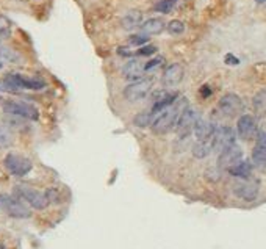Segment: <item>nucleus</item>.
<instances>
[{
    "mask_svg": "<svg viewBox=\"0 0 266 249\" xmlns=\"http://www.w3.org/2000/svg\"><path fill=\"white\" fill-rule=\"evenodd\" d=\"M188 102L186 101H182V102H174L171 107L164 109L163 111L157 113L152 119L151 127L155 134H168L171 132L174 127L177 126V121L180 118V113L186 109Z\"/></svg>",
    "mask_w": 266,
    "mask_h": 249,
    "instance_id": "1",
    "label": "nucleus"
},
{
    "mask_svg": "<svg viewBox=\"0 0 266 249\" xmlns=\"http://www.w3.org/2000/svg\"><path fill=\"white\" fill-rule=\"evenodd\" d=\"M14 190H16V194H18L19 197H22L24 201H27L33 209H36V210H43L49 204H51L46 193H41V192H38V190L31 188L28 185H18Z\"/></svg>",
    "mask_w": 266,
    "mask_h": 249,
    "instance_id": "2",
    "label": "nucleus"
},
{
    "mask_svg": "<svg viewBox=\"0 0 266 249\" xmlns=\"http://www.w3.org/2000/svg\"><path fill=\"white\" fill-rule=\"evenodd\" d=\"M8 85L11 86L13 93H21L22 89H43L46 86V83L39 79H33V77H24L21 74H8L3 77Z\"/></svg>",
    "mask_w": 266,
    "mask_h": 249,
    "instance_id": "3",
    "label": "nucleus"
},
{
    "mask_svg": "<svg viewBox=\"0 0 266 249\" xmlns=\"http://www.w3.org/2000/svg\"><path fill=\"white\" fill-rule=\"evenodd\" d=\"M3 111L6 114H11V116H16V118H22V119L36 121L39 118V111L35 109V107L27 104V102H14V101L5 102Z\"/></svg>",
    "mask_w": 266,
    "mask_h": 249,
    "instance_id": "4",
    "label": "nucleus"
},
{
    "mask_svg": "<svg viewBox=\"0 0 266 249\" xmlns=\"http://www.w3.org/2000/svg\"><path fill=\"white\" fill-rule=\"evenodd\" d=\"M154 85L152 79H141L133 82L132 85H129L126 89H124V96L129 102H138L141 99H144L146 96H149Z\"/></svg>",
    "mask_w": 266,
    "mask_h": 249,
    "instance_id": "5",
    "label": "nucleus"
},
{
    "mask_svg": "<svg viewBox=\"0 0 266 249\" xmlns=\"http://www.w3.org/2000/svg\"><path fill=\"white\" fill-rule=\"evenodd\" d=\"M3 163H5V168L16 177H22L31 171V162L27 157H22L18 154H8L5 157Z\"/></svg>",
    "mask_w": 266,
    "mask_h": 249,
    "instance_id": "6",
    "label": "nucleus"
},
{
    "mask_svg": "<svg viewBox=\"0 0 266 249\" xmlns=\"http://www.w3.org/2000/svg\"><path fill=\"white\" fill-rule=\"evenodd\" d=\"M0 205H2L3 210L13 218H30L31 215L28 207L13 196H6V194L0 196Z\"/></svg>",
    "mask_w": 266,
    "mask_h": 249,
    "instance_id": "7",
    "label": "nucleus"
},
{
    "mask_svg": "<svg viewBox=\"0 0 266 249\" xmlns=\"http://www.w3.org/2000/svg\"><path fill=\"white\" fill-rule=\"evenodd\" d=\"M219 111L227 116V118H234V116L239 114L243 111L244 105H243V101L237 96V94H226L219 99Z\"/></svg>",
    "mask_w": 266,
    "mask_h": 249,
    "instance_id": "8",
    "label": "nucleus"
},
{
    "mask_svg": "<svg viewBox=\"0 0 266 249\" xmlns=\"http://www.w3.org/2000/svg\"><path fill=\"white\" fill-rule=\"evenodd\" d=\"M232 144H235V132L230 127H214L213 134V151L221 152Z\"/></svg>",
    "mask_w": 266,
    "mask_h": 249,
    "instance_id": "9",
    "label": "nucleus"
},
{
    "mask_svg": "<svg viewBox=\"0 0 266 249\" xmlns=\"http://www.w3.org/2000/svg\"><path fill=\"white\" fill-rule=\"evenodd\" d=\"M197 121V114L193 109H189V107H186V109L180 113V118L177 121V134L180 138H186L191 132H193L194 129V124Z\"/></svg>",
    "mask_w": 266,
    "mask_h": 249,
    "instance_id": "10",
    "label": "nucleus"
},
{
    "mask_svg": "<svg viewBox=\"0 0 266 249\" xmlns=\"http://www.w3.org/2000/svg\"><path fill=\"white\" fill-rule=\"evenodd\" d=\"M239 160H243V151H241L239 146L232 144V146H229L226 149H222V151L219 152L218 165H219V168L229 169L235 163H238Z\"/></svg>",
    "mask_w": 266,
    "mask_h": 249,
    "instance_id": "11",
    "label": "nucleus"
},
{
    "mask_svg": "<svg viewBox=\"0 0 266 249\" xmlns=\"http://www.w3.org/2000/svg\"><path fill=\"white\" fill-rule=\"evenodd\" d=\"M259 190H260L259 180H249V179L238 182L234 187L235 194L241 199H244V201H254V199L259 196Z\"/></svg>",
    "mask_w": 266,
    "mask_h": 249,
    "instance_id": "12",
    "label": "nucleus"
},
{
    "mask_svg": "<svg viewBox=\"0 0 266 249\" xmlns=\"http://www.w3.org/2000/svg\"><path fill=\"white\" fill-rule=\"evenodd\" d=\"M237 132H238L239 138L252 139L257 134V122L254 119V116H249V114L241 116L237 124Z\"/></svg>",
    "mask_w": 266,
    "mask_h": 249,
    "instance_id": "13",
    "label": "nucleus"
},
{
    "mask_svg": "<svg viewBox=\"0 0 266 249\" xmlns=\"http://www.w3.org/2000/svg\"><path fill=\"white\" fill-rule=\"evenodd\" d=\"M184 66L180 63H174V64H169L168 68L164 69V74H163V83L166 86H176L182 82L184 79Z\"/></svg>",
    "mask_w": 266,
    "mask_h": 249,
    "instance_id": "14",
    "label": "nucleus"
},
{
    "mask_svg": "<svg viewBox=\"0 0 266 249\" xmlns=\"http://www.w3.org/2000/svg\"><path fill=\"white\" fill-rule=\"evenodd\" d=\"M252 162L257 168L266 169V132L259 135L257 144L252 151Z\"/></svg>",
    "mask_w": 266,
    "mask_h": 249,
    "instance_id": "15",
    "label": "nucleus"
},
{
    "mask_svg": "<svg viewBox=\"0 0 266 249\" xmlns=\"http://www.w3.org/2000/svg\"><path fill=\"white\" fill-rule=\"evenodd\" d=\"M122 74H124V77H126V80H130V82L141 80V77H143V74H144V64L139 60H132L124 66Z\"/></svg>",
    "mask_w": 266,
    "mask_h": 249,
    "instance_id": "16",
    "label": "nucleus"
},
{
    "mask_svg": "<svg viewBox=\"0 0 266 249\" xmlns=\"http://www.w3.org/2000/svg\"><path fill=\"white\" fill-rule=\"evenodd\" d=\"M159 96H160V97L155 101L152 110H151V113H152L154 116H155L157 113L163 111L164 109H168V107H171L174 102L177 101V97H179L177 93H161V94H159Z\"/></svg>",
    "mask_w": 266,
    "mask_h": 249,
    "instance_id": "17",
    "label": "nucleus"
},
{
    "mask_svg": "<svg viewBox=\"0 0 266 249\" xmlns=\"http://www.w3.org/2000/svg\"><path fill=\"white\" fill-rule=\"evenodd\" d=\"M193 132L196 134L197 139H210L213 137V134H214V126H213V124H210V122L204 121V119L197 118Z\"/></svg>",
    "mask_w": 266,
    "mask_h": 249,
    "instance_id": "18",
    "label": "nucleus"
},
{
    "mask_svg": "<svg viewBox=\"0 0 266 249\" xmlns=\"http://www.w3.org/2000/svg\"><path fill=\"white\" fill-rule=\"evenodd\" d=\"M213 151V137L210 139H197V143L193 146V155L196 159H205Z\"/></svg>",
    "mask_w": 266,
    "mask_h": 249,
    "instance_id": "19",
    "label": "nucleus"
},
{
    "mask_svg": "<svg viewBox=\"0 0 266 249\" xmlns=\"http://www.w3.org/2000/svg\"><path fill=\"white\" fill-rule=\"evenodd\" d=\"M227 171L232 174V176H235L238 179H249L251 177V172H252V166L246 160H239L238 163H235Z\"/></svg>",
    "mask_w": 266,
    "mask_h": 249,
    "instance_id": "20",
    "label": "nucleus"
},
{
    "mask_svg": "<svg viewBox=\"0 0 266 249\" xmlns=\"http://www.w3.org/2000/svg\"><path fill=\"white\" fill-rule=\"evenodd\" d=\"M141 21H143V13L132 10L122 18V27L126 30H133L141 26Z\"/></svg>",
    "mask_w": 266,
    "mask_h": 249,
    "instance_id": "21",
    "label": "nucleus"
},
{
    "mask_svg": "<svg viewBox=\"0 0 266 249\" xmlns=\"http://www.w3.org/2000/svg\"><path fill=\"white\" fill-rule=\"evenodd\" d=\"M141 30H143L144 35H160V33L164 30V22L161 19L152 18L141 26Z\"/></svg>",
    "mask_w": 266,
    "mask_h": 249,
    "instance_id": "22",
    "label": "nucleus"
},
{
    "mask_svg": "<svg viewBox=\"0 0 266 249\" xmlns=\"http://www.w3.org/2000/svg\"><path fill=\"white\" fill-rule=\"evenodd\" d=\"M22 60L21 54H18L14 49L2 46L0 44V61H8V63H19Z\"/></svg>",
    "mask_w": 266,
    "mask_h": 249,
    "instance_id": "23",
    "label": "nucleus"
},
{
    "mask_svg": "<svg viewBox=\"0 0 266 249\" xmlns=\"http://www.w3.org/2000/svg\"><path fill=\"white\" fill-rule=\"evenodd\" d=\"M254 109L259 114H265L266 113V89H262L255 94L254 97Z\"/></svg>",
    "mask_w": 266,
    "mask_h": 249,
    "instance_id": "24",
    "label": "nucleus"
},
{
    "mask_svg": "<svg viewBox=\"0 0 266 249\" xmlns=\"http://www.w3.org/2000/svg\"><path fill=\"white\" fill-rule=\"evenodd\" d=\"M174 6H176V0H160V2H157L154 10L157 13H163V14H168L174 10Z\"/></svg>",
    "mask_w": 266,
    "mask_h": 249,
    "instance_id": "25",
    "label": "nucleus"
},
{
    "mask_svg": "<svg viewBox=\"0 0 266 249\" xmlns=\"http://www.w3.org/2000/svg\"><path fill=\"white\" fill-rule=\"evenodd\" d=\"M11 143H13V135L10 134V130L0 126V149L10 147Z\"/></svg>",
    "mask_w": 266,
    "mask_h": 249,
    "instance_id": "26",
    "label": "nucleus"
},
{
    "mask_svg": "<svg viewBox=\"0 0 266 249\" xmlns=\"http://www.w3.org/2000/svg\"><path fill=\"white\" fill-rule=\"evenodd\" d=\"M152 119H154V114L151 111H146V113H141L135 118V124L139 127H147L152 124Z\"/></svg>",
    "mask_w": 266,
    "mask_h": 249,
    "instance_id": "27",
    "label": "nucleus"
},
{
    "mask_svg": "<svg viewBox=\"0 0 266 249\" xmlns=\"http://www.w3.org/2000/svg\"><path fill=\"white\" fill-rule=\"evenodd\" d=\"M168 31L171 33V35H180V33L185 31V24L182 21L174 19L168 24Z\"/></svg>",
    "mask_w": 266,
    "mask_h": 249,
    "instance_id": "28",
    "label": "nucleus"
},
{
    "mask_svg": "<svg viewBox=\"0 0 266 249\" xmlns=\"http://www.w3.org/2000/svg\"><path fill=\"white\" fill-rule=\"evenodd\" d=\"M11 33V22L0 14V38H8Z\"/></svg>",
    "mask_w": 266,
    "mask_h": 249,
    "instance_id": "29",
    "label": "nucleus"
},
{
    "mask_svg": "<svg viewBox=\"0 0 266 249\" xmlns=\"http://www.w3.org/2000/svg\"><path fill=\"white\" fill-rule=\"evenodd\" d=\"M163 63H164V60H163L161 56L152 58V60H149V61L144 64V72H152V71H155L157 68H160Z\"/></svg>",
    "mask_w": 266,
    "mask_h": 249,
    "instance_id": "30",
    "label": "nucleus"
},
{
    "mask_svg": "<svg viewBox=\"0 0 266 249\" xmlns=\"http://www.w3.org/2000/svg\"><path fill=\"white\" fill-rule=\"evenodd\" d=\"M147 41H149V36H147V35H132V36L129 38V44H130V46H138V47H141V46L147 44Z\"/></svg>",
    "mask_w": 266,
    "mask_h": 249,
    "instance_id": "31",
    "label": "nucleus"
},
{
    "mask_svg": "<svg viewBox=\"0 0 266 249\" xmlns=\"http://www.w3.org/2000/svg\"><path fill=\"white\" fill-rule=\"evenodd\" d=\"M154 54H157V47L155 46H141L135 52V55H139V56H151Z\"/></svg>",
    "mask_w": 266,
    "mask_h": 249,
    "instance_id": "32",
    "label": "nucleus"
},
{
    "mask_svg": "<svg viewBox=\"0 0 266 249\" xmlns=\"http://www.w3.org/2000/svg\"><path fill=\"white\" fill-rule=\"evenodd\" d=\"M226 63L227 64H238L239 60H238V58H235L232 54H229V55H226Z\"/></svg>",
    "mask_w": 266,
    "mask_h": 249,
    "instance_id": "33",
    "label": "nucleus"
},
{
    "mask_svg": "<svg viewBox=\"0 0 266 249\" xmlns=\"http://www.w3.org/2000/svg\"><path fill=\"white\" fill-rule=\"evenodd\" d=\"M201 94H202L204 97H209V96L212 94V91H210V88H209V86L205 85V86H202V88H201Z\"/></svg>",
    "mask_w": 266,
    "mask_h": 249,
    "instance_id": "34",
    "label": "nucleus"
},
{
    "mask_svg": "<svg viewBox=\"0 0 266 249\" xmlns=\"http://www.w3.org/2000/svg\"><path fill=\"white\" fill-rule=\"evenodd\" d=\"M255 2H257V3H263V2H265V0H255Z\"/></svg>",
    "mask_w": 266,
    "mask_h": 249,
    "instance_id": "35",
    "label": "nucleus"
},
{
    "mask_svg": "<svg viewBox=\"0 0 266 249\" xmlns=\"http://www.w3.org/2000/svg\"><path fill=\"white\" fill-rule=\"evenodd\" d=\"M0 68H3V61H0Z\"/></svg>",
    "mask_w": 266,
    "mask_h": 249,
    "instance_id": "36",
    "label": "nucleus"
},
{
    "mask_svg": "<svg viewBox=\"0 0 266 249\" xmlns=\"http://www.w3.org/2000/svg\"><path fill=\"white\" fill-rule=\"evenodd\" d=\"M0 249H5V248H3V246H2V245H0Z\"/></svg>",
    "mask_w": 266,
    "mask_h": 249,
    "instance_id": "37",
    "label": "nucleus"
},
{
    "mask_svg": "<svg viewBox=\"0 0 266 249\" xmlns=\"http://www.w3.org/2000/svg\"><path fill=\"white\" fill-rule=\"evenodd\" d=\"M265 2H266V0H265Z\"/></svg>",
    "mask_w": 266,
    "mask_h": 249,
    "instance_id": "38",
    "label": "nucleus"
}]
</instances>
